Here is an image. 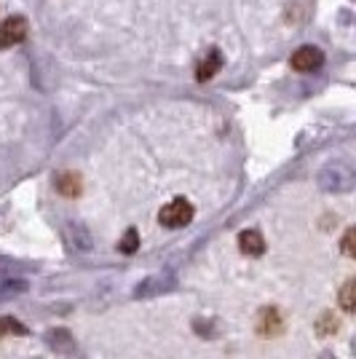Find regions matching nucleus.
Listing matches in <instances>:
<instances>
[{
    "mask_svg": "<svg viewBox=\"0 0 356 359\" xmlns=\"http://www.w3.org/2000/svg\"><path fill=\"white\" fill-rule=\"evenodd\" d=\"M174 285H177L174 273H172V271H161V273H153V276H148L145 282H139V285L134 287V295H137V298L161 295V292H169Z\"/></svg>",
    "mask_w": 356,
    "mask_h": 359,
    "instance_id": "3",
    "label": "nucleus"
},
{
    "mask_svg": "<svg viewBox=\"0 0 356 359\" xmlns=\"http://www.w3.org/2000/svg\"><path fill=\"white\" fill-rule=\"evenodd\" d=\"M27 19L25 16H8L0 22V48H11L27 38Z\"/></svg>",
    "mask_w": 356,
    "mask_h": 359,
    "instance_id": "4",
    "label": "nucleus"
},
{
    "mask_svg": "<svg viewBox=\"0 0 356 359\" xmlns=\"http://www.w3.org/2000/svg\"><path fill=\"white\" fill-rule=\"evenodd\" d=\"M289 65H292V70H297V73H313V70H319L324 65V51L316 48V46H300L295 54H292Z\"/></svg>",
    "mask_w": 356,
    "mask_h": 359,
    "instance_id": "5",
    "label": "nucleus"
},
{
    "mask_svg": "<svg viewBox=\"0 0 356 359\" xmlns=\"http://www.w3.org/2000/svg\"><path fill=\"white\" fill-rule=\"evenodd\" d=\"M257 335L260 338H276V335H282L284 332V314L276 309V306H271V309H263L260 314H257Z\"/></svg>",
    "mask_w": 356,
    "mask_h": 359,
    "instance_id": "6",
    "label": "nucleus"
},
{
    "mask_svg": "<svg viewBox=\"0 0 356 359\" xmlns=\"http://www.w3.org/2000/svg\"><path fill=\"white\" fill-rule=\"evenodd\" d=\"M354 169L345 161H329V164L319 172V188L327 194H345L354 188Z\"/></svg>",
    "mask_w": 356,
    "mask_h": 359,
    "instance_id": "1",
    "label": "nucleus"
},
{
    "mask_svg": "<svg viewBox=\"0 0 356 359\" xmlns=\"http://www.w3.org/2000/svg\"><path fill=\"white\" fill-rule=\"evenodd\" d=\"M354 290H356V282L354 279H348V282H345V285H343V290H341V306H343V311H348V314H351V311H354Z\"/></svg>",
    "mask_w": 356,
    "mask_h": 359,
    "instance_id": "15",
    "label": "nucleus"
},
{
    "mask_svg": "<svg viewBox=\"0 0 356 359\" xmlns=\"http://www.w3.org/2000/svg\"><path fill=\"white\" fill-rule=\"evenodd\" d=\"M220 67H223V54H220V48H209L207 57L198 62V67H196V78H198V81H209L214 73H220Z\"/></svg>",
    "mask_w": 356,
    "mask_h": 359,
    "instance_id": "8",
    "label": "nucleus"
},
{
    "mask_svg": "<svg viewBox=\"0 0 356 359\" xmlns=\"http://www.w3.org/2000/svg\"><path fill=\"white\" fill-rule=\"evenodd\" d=\"M46 344L51 346L54 351H60V354H67V357L75 354V341L67 330H48L46 332Z\"/></svg>",
    "mask_w": 356,
    "mask_h": 359,
    "instance_id": "10",
    "label": "nucleus"
},
{
    "mask_svg": "<svg viewBox=\"0 0 356 359\" xmlns=\"http://www.w3.org/2000/svg\"><path fill=\"white\" fill-rule=\"evenodd\" d=\"M118 250L123 255H134L139 250V233H137V228H129V231L123 233V239L118 241Z\"/></svg>",
    "mask_w": 356,
    "mask_h": 359,
    "instance_id": "13",
    "label": "nucleus"
},
{
    "mask_svg": "<svg viewBox=\"0 0 356 359\" xmlns=\"http://www.w3.org/2000/svg\"><path fill=\"white\" fill-rule=\"evenodd\" d=\"M54 188H57L62 196L75 198V196H81V191H83V182H81V175H75V172H60V175L54 177Z\"/></svg>",
    "mask_w": 356,
    "mask_h": 359,
    "instance_id": "9",
    "label": "nucleus"
},
{
    "mask_svg": "<svg viewBox=\"0 0 356 359\" xmlns=\"http://www.w3.org/2000/svg\"><path fill=\"white\" fill-rule=\"evenodd\" d=\"M22 292H27V282H22V279H11V282L0 285V300L14 298V295H22Z\"/></svg>",
    "mask_w": 356,
    "mask_h": 359,
    "instance_id": "14",
    "label": "nucleus"
},
{
    "mask_svg": "<svg viewBox=\"0 0 356 359\" xmlns=\"http://www.w3.org/2000/svg\"><path fill=\"white\" fill-rule=\"evenodd\" d=\"M67 236H70L73 247H78V250H89L91 247V239H89V233H86V228H83V225L67 223Z\"/></svg>",
    "mask_w": 356,
    "mask_h": 359,
    "instance_id": "11",
    "label": "nucleus"
},
{
    "mask_svg": "<svg viewBox=\"0 0 356 359\" xmlns=\"http://www.w3.org/2000/svg\"><path fill=\"white\" fill-rule=\"evenodd\" d=\"M238 250H241L244 255H252V257L263 255L266 252V239H263V233L254 231V228L241 231V233H238Z\"/></svg>",
    "mask_w": 356,
    "mask_h": 359,
    "instance_id": "7",
    "label": "nucleus"
},
{
    "mask_svg": "<svg viewBox=\"0 0 356 359\" xmlns=\"http://www.w3.org/2000/svg\"><path fill=\"white\" fill-rule=\"evenodd\" d=\"M319 330H322V332H335V330H338V322H335V319H332V314H324V319H322V322H319Z\"/></svg>",
    "mask_w": 356,
    "mask_h": 359,
    "instance_id": "17",
    "label": "nucleus"
},
{
    "mask_svg": "<svg viewBox=\"0 0 356 359\" xmlns=\"http://www.w3.org/2000/svg\"><path fill=\"white\" fill-rule=\"evenodd\" d=\"M6 335H27V327L14 316H0V338Z\"/></svg>",
    "mask_w": 356,
    "mask_h": 359,
    "instance_id": "12",
    "label": "nucleus"
},
{
    "mask_svg": "<svg viewBox=\"0 0 356 359\" xmlns=\"http://www.w3.org/2000/svg\"><path fill=\"white\" fill-rule=\"evenodd\" d=\"M193 204L188 198H172L166 207H161L158 212V223L163 228H185V225L193 220Z\"/></svg>",
    "mask_w": 356,
    "mask_h": 359,
    "instance_id": "2",
    "label": "nucleus"
},
{
    "mask_svg": "<svg viewBox=\"0 0 356 359\" xmlns=\"http://www.w3.org/2000/svg\"><path fill=\"white\" fill-rule=\"evenodd\" d=\"M343 252L348 257H354V228H348L345 236H343Z\"/></svg>",
    "mask_w": 356,
    "mask_h": 359,
    "instance_id": "16",
    "label": "nucleus"
}]
</instances>
